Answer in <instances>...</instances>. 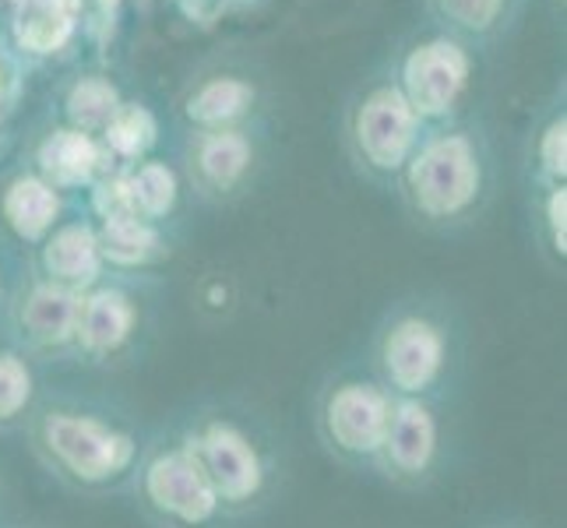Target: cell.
I'll use <instances>...</instances> for the list:
<instances>
[{
    "label": "cell",
    "mask_w": 567,
    "mask_h": 528,
    "mask_svg": "<svg viewBox=\"0 0 567 528\" xmlns=\"http://www.w3.org/2000/svg\"><path fill=\"white\" fill-rule=\"evenodd\" d=\"M155 342V310L145 289L100 279L82 292L74 328V366L116 374L138 366Z\"/></svg>",
    "instance_id": "52a82bcc"
},
{
    "label": "cell",
    "mask_w": 567,
    "mask_h": 528,
    "mask_svg": "<svg viewBox=\"0 0 567 528\" xmlns=\"http://www.w3.org/2000/svg\"><path fill=\"white\" fill-rule=\"evenodd\" d=\"M106 142L124 159H138L155 145V116L145 106H121L106 124Z\"/></svg>",
    "instance_id": "7402d4cb"
},
{
    "label": "cell",
    "mask_w": 567,
    "mask_h": 528,
    "mask_svg": "<svg viewBox=\"0 0 567 528\" xmlns=\"http://www.w3.org/2000/svg\"><path fill=\"white\" fill-rule=\"evenodd\" d=\"M124 497L148 528H233L173 420L148 429Z\"/></svg>",
    "instance_id": "5b68a950"
},
{
    "label": "cell",
    "mask_w": 567,
    "mask_h": 528,
    "mask_svg": "<svg viewBox=\"0 0 567 528\" xmlns=\"http://www.w3.org/2000/svg\"><path fill=\"white\" fill-rule=\"evenodd\" d=\"M43 391V366L32 363L11 342H0V437L25 426Z\"/></svg>",
    "instance_id": "4fadbf2b"
},
{
    "label": "cell",
    "mask_w": 567,
    "mask_h": 528,
    "mask_svg": "<svg viewBox=\"0 0 567 528\" xmlns=\"http://www.w3.org/2000/svg\"><path fill=\"white\" fill-rule=\"evenodd\" d=\"M539 169H543L546 180H554V184L564 180V173H567V124H564V116L543 131V138H539Z\"/></svg>",
    "instance_id": "cb8c5ba5"
},
{
    "label": "cell",
    "mask_w": 567,
    "mask_h": 528,
    "mask_svg": "<svg viewBox=\"0 0 567 528\" xmlns=\"http://www.w3.org/2000/svg\"><path fill=\"white\" fill-rule=\"evenodd\" d=\"M543 250L564 268L567 258V190L554 184L543 201Z\"/></svg>",
    "instance_id": "603a6c76"
},
{
    "label": "cell",
    "mask_w": 567,
    "mask_h": 528,
    "mask_svg": "<svg viewBox=\"0 0 567 528\" xmlns=\"http://www.w3.org/2000/svg\"><path fill=\"white\" fill-rule=\"evenodd\" d=\"M391 408L395 398L378 384L363 360L342 363L328 370L315 387V402H310L315 441L342 473L370 476L388 434Z\"/></svg>",
    "instance_id": "277c9868"
},
{
    "label": "cell",
    "mask_w": 567,
    "mask_h": 528,
    "mask_svg": "<svg viewBox=\"0 0 567 528\" xmlns=\"http://www.w3.org/2000/svg\"><path fill=\"white\" fill-rule=\"evenodd\" d=\"M402 169L416 219L447 226L476 211L483 194V163L473 138L465 134H441V138L426 142L416 155H409Z\"/></svg>",
    "instance_id": "ba28073f"
},
{
    "label": "cell",
    "mask_w": 567,
    "mask_h": 528,
    "mask_svg": "<svg viewBox=\"0 0 567 528\" xmlns=\"http://www.w3.org/2000/svg\"><path fill=\"white\" fill-rule=\"evenodd\" d=\"M78 307H82V292L35 276L18 286L4 303V342L43 370L74 363Z\"/></svg>",
    "instance_id": "9c48e42d"
},
{
    "label": "cell",
    "mask_w": 567,
    "mask_h": 528,
    "mask_svg": "<svg viewBox=\"0 0 567 528\" xmlns=\"http://www.w3.org/2000/svg\"><path fill=\"white\" fill-rule=\"evenodd\" d=\"M18 528H25V525H18Z\"/></svg>",
    "instance_id": "f1b7e54d"
},
{
    "label": "cell",
    "mask_w": 567,
    "mask_h": 528,
    "mask_svg": "<svg viewBox=\"0 0 567 528\" xmlns=\"http://www.w3.org/2000/svg\"><path fill=\"white\" fill-rule=\"evenodd\" d=\"M254 100V89L247 82H237V77H215L208 82L194 100L187 103L190 121L198 124H226L233 116H240Z\"/></svg>",
    "instance_id": "ffe728a7"
},
{
    "label": "cell",
    "mask_w": 567,
    "mask_h": 528,
    "mask_svg": "<svg viewBox=\"0 0 567 528\" xmlns=\"http://www.w3.org/2000/svg\"><path fill=\"white\" fill-rule=\"evenodd\" d=\"M416 145V113L409 110L402 92L378 89L357 116L360 159L374 173H399Z\"/></svg>",
    "instance_id": "30bf717a"
},
{
    "label": "cell",
    "mask_w": 567,
    "mask_h": 528,
    "mask_svg": "<svg viewBox=\"0 0 567 528\" xmlns=\"http://www.w3.org/2000/svg\"><path fill=\"white\" fill-rule=\"evenodd\" d=\"M468 61L455 43H430L413 50L405 61V95L413 113L437 116L455 103V95L465 85Z\"/></svg>",
    "instance_id": "8fae6325"
},
{
    "label": "cell",
    "mask_w": 567,
    "mask_h": 528,
    "mask_svg": "<svg viewBox=\"0 0 567 528\" xmlns=\"http://www.w3.org/2000/svg\"><path fill=\"white\" fill-rule=\"evenodd\" d=\"M121 110L116 103V89L103 77H85V82H78L68 95V116L74 131H100L113 121V113Z\"/></svg>",
    "instance_id": "44dd1931"
},
{
    "label": "cell",
    "mask_w": 567,
    "mask_h": 528,
    "mask_svg": "<svg viewBox=\"0 0 567 528\" xmlns=\"http://www.w3.org/2000/svg\"><path fill=\"white\" fill-rule=\"evenodd\" d=\"M18 92V74H14V64L8 56H0V106H8Z\"/></svg>",
    "instance_id": "484cf974"
},
{
    "label": "cell",
    "mask_w": 567,
    "mask_h": 528,
    "mask_svg": "<svg viewBox=\"0 0 567 528\" xmlns=\"http://www.w3.org/2000/svg\"><path fill=\"white\" fill-rule=\"evenodd\" d=\"M39 279H47L53 286H64L71 292H85L103 279V253L100 240H95V229L85 222H71L53 229L43 240L39 250Z\"/></svg>",
    "instance_id": "7c38bea8"
},
{
    "label": "cell",
    "mask_w": 567,
    "mask_h": 528,
    "mask_svg": "<svg viewBox=\"0 0 567 528\" xmlns=\"http://www.w3.org/2000/svg\"><path fill=\"white\" fill-rule=\"evenodd\" d=\"M148 429L138 413L113 395L47 387L22 434L35 465L82 500L124 497L145 452Z\"/></svg>",
    "instance_id": "6da1fadb"
},
{
    "label": "cell",
    "mask_w": 567,
    "mask_h": 528,
    "mask_svg": "<svg viewBox=\"0 0 567 528\" xmlns=\"http://www.w3.org/2000/svg\"><path fill=\"white\" fill-rule=\"evenodd\" d=\"M173 426L205 473L233 528L265 518L286 497L289 447L258 405L237 395L190 402Z\"/></svg>",
    "instance_id": "7a4b0ae2"
},
{
    "label": "cell",
    "mask_w": 567,
    "mask_h": 528,
    "mask_svg": "<svg viewBox=\"0 0 567 528\" xmlns=\"http://www.w3.org/2000/svg\"><path fill=\"white\" fill-rule=\"evenodd\" d=\"M134 215L145 222L163 219V215L177 205V173L163 163H145L134 176H127Z\"/></svg>",
    "instance_id": "d6986e66"
},
{
    "label": "cell",
    "mask_w": 567,
    "mask_h": 528,
    "mask_svg": "<svg viewBox=\"0 0 567 528\" xmlns=\"http://www.w3.org/2000/svg\"><path fill=\"white\" fill-rule=\"evenodd\" d=\"M363 366L395 402H455L468 370L465 321L441 297L395 300L367 335Z\"/></svg>",
    "instance_id": "3957f363"
},
{
    "label": "cell",
    "mask_w": 567,
    "mask_h": 528,
    "mask_svg": "<svg viewBox=\"0 0 567 528\" xmlns=\"http://www.w3.org/2000/svg\"><path fill=\"white\" fill-rule=\"evenodd\" d=\"M250 163H254V152L240 131L208 134L198 145V155H194V169H198L202 187L219 194V198L229 190H240V184L250 173Z\"/></svg>",
    "instance_id": "9a60e30c"
},
{
    "label": "cell",
    "mask_w": 567,
    "mask_h": 528,
    "mask_svg": "<svg viewBox=\"0 0 567 528\" xmlns=\"http://www.w3.org/2000/svg\"><path fill=\"white\" fill-rule=\"evenodd\" d=\"M95 169H100V148L82 131H56L39 145V173H43L39 180H47L50 187L89 184Z\"/></svg>",
    "instance_id": "2e32d148"
},
{
    "label": "cell",
    "mask_w": 567,
    "mask_h": 528,
    "mask_svg": "<svg viewBox=\"0 0 567 528\" xmlns=\"http://www.w3.org/2000/svg\"><path fill=\"white\" fill-rule=\"evenodd\" d=\"M95 240H100L103 265H110V268L138 271V268H148L155 258H163L159 229H155L152 222H145V219L103 222V229L95 232Z\"/></svg>",
    "instance_id": "e0dca14e"
},
{
    "label": "cell",
    "mask_w": 567,
    "mask_h": 528,
    "mask_svg": "<svg viewBox=\"0 0 567 528\" xmlns=\"http://www.w3.org/2000/svg\"><path fill=\"white\" fill-rule=\"evenodd\" d=\"M455 402L402 398L391 408V423L370 479H381L399 494H426L447 479L455 465L458 426Z\"/></svg>",
    "instance_id": "8992f818"
},
{
    "label": "cell",
    "mask_w": 567,
    "mask_h": 528,
    "mask_svg": "<svg viewBox=\"0 0 567 528\" xmlns=\"http://www.w3.org/2000/svg\"><path fill=\"white\" fill-rule=\"evenodd\" d=\"M480 528H536V525L525 521V518H494V521H486Z\"/></svg>",
    "instance_id": "4316f807"
},
{
    "label": "cell",
    "mask_w": 567,
    "mask_h": 528,
    "mask_svg": "<svg viewBox=\"0 0 567 528\" xmlns=\"http://www.w3.org/2000/svg\"><path fill=\"white\" fill-rule=\"evenodd\" d=\"M444 11L455 18V22L468 29H486L494 22V14L501 8V0H441Z\"/></svg>",
    "instance_id": "d4e9b609"
},
{
    "label": "cell",
    "mask_w": 567,
    "mask_h": 528,
    "mask_svg": "<svg viewBox=\"0 0 567 528\" xmlns=\"http://www.w3.org/2000/svg\"><path fill=\"white\" fill-rule=\"evenodd\" d=\"M71 8L68 0H22L14 14V35L18 43L32 53H53L68 43L71 35Z\"/></svg>",
    "instance_id": "ac0fdd59"
},
{
    "label": "cell",
    "mask_w": 567,
    "mask_h": 528,
    "mask_svg": "<svg viewBox=\"0 0 567 528\" xmlns=\"http://www.w3.org/2000/svg\"><path fill=\"white\" fill-rule=\"evenodd\" d=\"M100 4V22H106V18L113 14V8H116V0H95Z\"/></svg>",
    "instance_id": "83f0119b"
},
{
    "label": "cell",
    "mask_w": 567,
    "mask_h": 528,
    "mask_svg": "<svg viewBox=\"0 0 567 528\" xmlns=\"http://www.w3.org/2000/svg\"><path fill=\"white\" fill-rule=\"evenodd\" d=\"M0 208H4V222L14 229V237L35 244L53 232L56 215H61V198H56V187L39 180V176H18Z\"/></svg>",
    "instance_id": "5bb4252c"
}]
</instances>
